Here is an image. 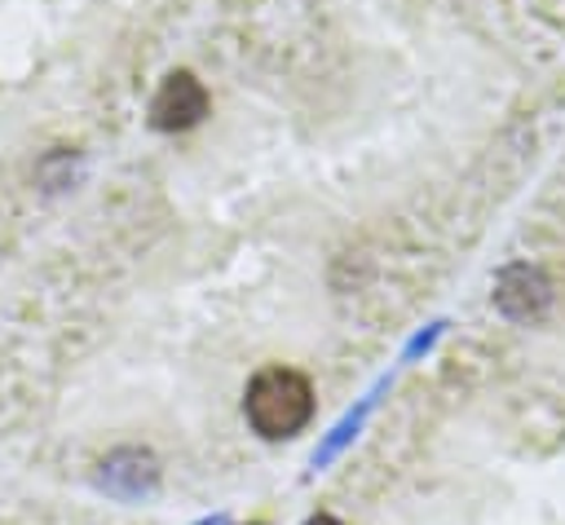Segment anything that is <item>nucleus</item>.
Returning <instances> with one entry per match:
<instances>
[{"label":"nucleus","instance_id":"4","mask_svg":"<svg viewBox=\"0 0 565 525\" xmlns=\"http://www.w3.org/2000/svg\"><path fill=\"white\" fill-rule=\"evenodd\" d=\"M305 525H340V521H335V516H327V512H318V516H309Z\"/></svg>","mask_w":565,"mask_h":525},{"label":"nucleus","instance_id":"3","mask_svg":"<svg viewBox=\"0 0 565 525\" xmlns=\"http://www.w3.org/2000/svg\"><path fill=\"white\" fill-rule=\"evenodd\" d=\"M97 481H102L110 494H119V499H141V494L154 490L159 463H154L150 450H115V454L102 459V476H97Z\"/></svg>","mask_w":565,"mask_h":525},{"label":"nucleus","instance_id":"1","mask_svg":"<svg viewBox=\"0 0 565 525\" xmlns=\"http://www.w3.org/2000/svg\"><path fill=\"white\" fill-rule=\"evenodd\" d=\"M243 410H247V424L260 437L287 441V437H296L309 424V415H313V388H309V379L300 371L269 366V371H260L247 384Z\"/></svg>","mask_w":565,"mask_h":525},{"label":"nucleus","instance_id":"2","mask_svg":"<svg viewBox=\"0 0 565 525\" xmlns=\"http://www.w3.org/2000/svg\"><path fill=\"white\" fill-rule=\"evenodd\" d=\"M203 115H207V88H203L190 71H172V75L159 84L154 101H150V124H154L159 132H185V128H194Z\"/></svg>","mask_w":565,"mask_h":525}]
</instances>
